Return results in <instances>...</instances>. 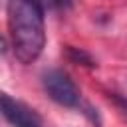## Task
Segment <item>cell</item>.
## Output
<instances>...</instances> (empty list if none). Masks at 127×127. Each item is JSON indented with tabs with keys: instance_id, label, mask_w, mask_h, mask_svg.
I'll list each match as a JSON object with an SVG mask.
<instances>
[{
	"instance_id": "cell-1",
	"label": "cell",
	"mask_w": 127,
	"mask_h": 127,
	"mask_svg": "<svg viewBox=\"0 0 127 127\" xmlns=\"http://www.w3.org/2000/svg\"><path fill=\"white\" fill-rule=\"evenodd\" d=\"M8 34L20 64H34L46 46L44 0H8Z\"/></svg>"
},
{
	"instance_id": "cell-2",
	"label": "cell",
	"mask_w": 127,
	"mask_h": 127,
	"mask_svg": "<svg viewBox=\"0 0 127 127\" xmlns=\"http://www.w3.org/2000/svg\"><path fill=\"white\" fill-rule=\"evenodd\" d=\"M42 83L50 99L64 107H79L81 105V91L75 81L62 69H48L42 75Z\"/></svg>"
},
{
	"instance_id": "cell-3",
	"label": "cell",
	"mask_w": 127,
	"mask_h": 127,
	"mask_svg": "<svg viewBox=\"0 0 127 127\" xmlns=\"http://www.w3.org/2000/svg\"><path fill=\"white\" fill-rule=\"evenodd\" d=\"M0 113L14 127H42L44 121L36 109L8 93H0Z\"/></svg>"
},
{
	"instance_id": "cell-4",
	"label": "cell",
	"mask_w": 127,
	"mask_h": 127,
	"mask_svg": "<svg viewBox=\"0 0 127 127\" xmlns=\"http://www.w3.org/2000/svg\"><path fill=\"white\" fill-rule=\"evenodd\" d=\"M67 58L73 62V64H81V65H87V67H95L97 64H95V60L87 54V52H83V50H79V48H71V46H67Z\"/></svg>"
},
{
	"instance_id": "cell-5",
	"label": "cell",
	"mask_w": 127,
	"mask_h": 127,
	"mask_svg": "<svg viewBox=\"0 0 127 127\" xmlns=\"http://www.w3.org/2000/svg\"><path fill=\"white\" fill-rule=\"evenodd\" d=\"M44 4H48L50 8L58 10V12H64V10H69L73 0H44Z\"/></svg>"
}]
</instances>
